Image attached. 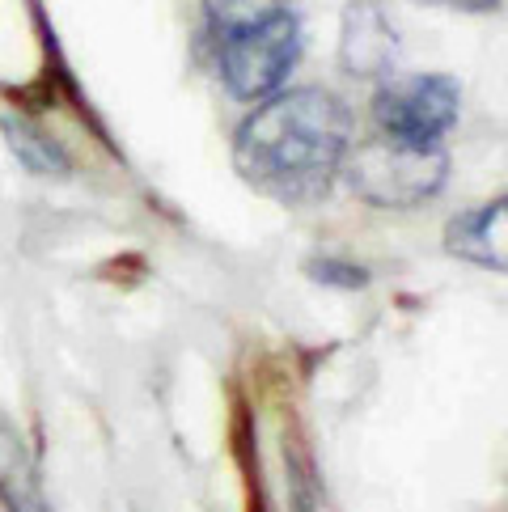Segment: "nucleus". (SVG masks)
<instances>
[{"label": "nucleus", "instance_id": "nucleus-1", "mask_svg": "<svg viewBox=\"0 0 508 512\" xmlns=\"http://www.w3.org/2000/svg\"><path fill=\"white\" fill-rule=\"evenodd\" d=\"M348 149L352 115L331 89H284L238 127L233 166L280 204H310L331 191Z\"/></svg>", "mask_w": 508, "mask_h": 512}, {"label": "nucleus", "instance_id": "nucleus-2", "mask_svg": "<svg viewBox=\"0 0 508 512\" xmlns=\"http://www.w3.org/2000/svg\"><path fill=\"white\" fill-rule=\"evenodd\" d=\"M343 170L360 199L377 208H420L445 187L449 174V153L441 144H411L381 136L360 149H348Z\"/></svg>", "mask_w": 508, "mask_h": 512}, {"label": "nucleus", "instance_id": "nucleus-3", "mask_svg": "<svg viewBox=\"0 0 508 512\" xmlns=\"http://www.w3.org/2000/svg\"><path fill=\"white\" fill-rule=\"evenodd\" d=\"M297 60H301V22L288 9L221 39V77L229 94L242 102H263L280 94V85L297 68Z\"/></svg>", "mask_w": 508, "mask_h": 512}, {"label": "nucleus", "instance_id": "nucleus-4", "mask_svg": "<svg viewBox=\"0 0 508 512\" xmlns=\"http://www.w3.org/2000/svg\"><path fill=\"white\" fill-rule=\"evenodd\" d=\"M462 89L441 72H420V77H390L381 81L373 98V119L381 136L411 140V144H441V136L458 123Z\"/></svg>", "mask_w": 508, "mask_h": 512}, {"label": "nucleus", "instance_id": "nucleus-6", "mask_svg": "<svg viewBox=\"0 0 508 512\" xmlns=\"http://www.w3.org/2000/svg\"><path fill=\"white\" fill-rule=\"evenodd\" d=\"M0 504H5V512H51L39 462L5 415H0Z\"/></svg>", "mask_w": 508, "mask_h": 512}, {"label": "nucleus", "instance_id": "nucleus-11", "mask_svg": "<svg viewBox=\"0 0 508 512\" xmlns=\"http://www.w3.org/2000/svg\"><path fill=\"white\" fill-rule=\"evenodd\" d=\"M420 5H437V9H453V13H492V9H500V0H420Z\"/></svg>", "mask_w": 508, "mask_h": 512}, {"label": "nucleus", "instance_id": "nucleus-7", "mask_svg": "<svg viewBox=\"0 0 508 512\" xmlns=\"http://www.w3.org/2000/svg\"><path fill=\"white\" fill-rule=\"evenodd\" d=\"M504 195L483 204L475 212L458 216L449 229H445V246L458 254V259L487 267V271H504Z\"/></svg>", "mask_w": 508, "mask_h": 512}, {"label": "nucleus", "instance_id": "nucleus-10", "mask_svg": "<svg viewBox=\"0 0 508 512\" xmlns=\"http://www.w3.org/2000/svg\"><path fill=\"white\" fill-rule=\"evenodd\" d=\"M305 271H310L314 280H322V284H335V288H365L369 284L365 267H352V263H339V259H314Z\"/></svg>", "mask_w": 508, "mask_h": 512}, {"label": "nucleus", "instance_id": "nucleus-5", "mask_svg": "<svg viewBox=\"0 0 508 512\" xmlns=\"http://www.w3.org/2000/svg\"><path fill=\"white\" fill-rule=\"evenodd\" d=\"M398 56V30L381 0H352L343 13L339 34V64L352 77H386Z\"/></svg>", "mask_w": 508, "mask_h": 512}, {"label": "nucleus", "instance_id": "nucleus-9", "mask_svg": "<svg viewBox=\"0 0 508 512\" xmlns=\"http://www.w3.org/2000/svg\"><path fill=\"white\" fill-rule=\"evenodd\" d=\"M284 9H288V0H204V13H208V22L221 39L259 26V22H267V17H276Z\"/></svg>", "mask_w": 508, "mask_h": 512}, {"label": "nucleus", "instance_id": "nucleus-8", "mask_svg": "<svg viewBox=\"0 0 508 512\" xmlns=\"http://www.w3.org/2000/svg\"><path fill=\"white\" fill-rule=\"evenodd\" d=\"M5 136L13 144L17 161L34 174H68V157L51 136H43L39 127H30L26 119H5Z\"/></svg>", "mask_w": 508, "mask_h": 512}]
</instances>
